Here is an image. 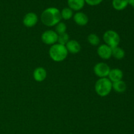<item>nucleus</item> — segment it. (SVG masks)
Returning a JSON list of instances; mask_svg holds the SVG:
<instances>
[{
    "instance_id": "nucleus-8",
    "label": "nucleus",
    "mask_w": 134,
    "mask_h": 134,
    "mask_svg": "<svg viewBox=\"0 0 134 134\" xmlns=\"http://www.w3.org/2000/svg\"><path fill=\"white\" fill-rule=\"evenodd\" d=\"M98 54L103 60H108L112 56V48L107 44H102L98 48Z\"/></svg>"
},
{
    "instance_id": "nucleus-18",
    "label": "nucleus",
    "mask_w": 134,
    "mask_h": 134,
    "mask_svg": "<svg viewBox=\"0 0 134 134\" xmlns=\"http://www.w3.org/2000/svg\"><path fill=\"white\" fill-rule=\"evenodd\" d=\"M88 42L92 46H97L99 44V38L96 34H91L88 36Z\"/></svg>"
},
{
    "instance_id": "nucleus-12",
    "label": "nucleus",
    "mask_w": 134,
    "mask_h": 134,
    "mask_svg": "<svg viewBox=\"0 0 134 134\" xmlns=\"http://www.w3.org/2000/svg\"><path fill=\"white\" fill-rule=\"evenodd\" d=\"M108 77L109 79L112 82L121 81L123 78V72L121 69L117 68L111 69Z\"/></svg>"
},
{
    "instance_id": "nucleus-22",
    "label": "nucleus",
    "mask_w": 134,
    "mask_h": 134,
    "mask_svg": "<svg viewBox=\"0 0 134 134\" xmlns=\"http://www.w3.org/2000/svg\"><path fill=\"white\" fill-rule=\"evenodd\" d=\"M128 5H131L132 7L134 8V0H128Z\"/></svg>"
},
{
    "instance_id": "nucleus-10",
    "label": "nucleus",
    "mask_w": 134,
    "mask_h": 134,
    "mask_svg": "<svg viewBox=\"0 0 134 134\" xmlns=\"http://www.w3.org/2000/svg\"><path fill=\"white\" fill-rule=\"evenodd\" d=\"M68 52L71 54H77L81 51V47L80 43L76 40H69L65 44Z\"/></svg>"
},
{
    "instance_id": "nucleus-17",
    "label": "nucleus",
    "mask_w": 134,
    "mask_h": 134,
    "mask_svg": "<svg viewBox=\"0 0 134 134\" xmlns=\"http://www.w3.org/2000/svg\"><path fill=\"white\" fill-rule=\"evenodd\" d=\"M73 10H71L69 7L64 8L61 12L62 18L65 20L71 19L72 18V16H73Z\"/></svg>"
},
{
    "instance_id": "nucleus-2",
    "label": "nucleus",
    "mask_w": 134,
    "mask_h": 134,
    "mask_svg": "<svg viewBox=\"0 0 134 134\" xmlns=\"http://www.w3.org/2000/svg\"><path fill=\"white\" fill-rule=\"evenodd\" d=\"M68 54V52L65 45L56 43L51 47L49 49V56L53 61L60 62L65 60Z\"/></svg>"
},
{
    "instance_id": "nucleus-21",
    "label": "nucleus",
    "mask_w": 134,
    "mask_h": 134,
    "mask_svg": "<svg viewBox=\"0 0 134 134\" xmlns=\"http://www.w3.org/2000/svg\"><path fill=\"white\" fill-rule=\"evenodd\" d=\"M85 3L90 6H96L99 5L103 1V0H85Z\"/></svg>"
},
{
    "instance_id": "nucleus-7",
    "label": "nucleus",
    "mask_w": 134,
    "mask_h": 134,
    "mask_svg": "<svg viewBox=\"0 0 134 134\" xmlns=\"http://www.w3.org/2000/svg\"><path fill=\"white\" fill-rule=\"evenodd\" d=\"M38 22V16L35 13H28L23 18V24L27 27H32L37 24Z\"/></svg>"
},
{
    "instance_id": "nucleus-3",
    "label": "nucleus",
    "mask_w": 134,
    "mask_h": 134,
    "mask_svg": "<svg viewBox=\"0 0 134 134\" xmlns=\"http://www.w3.org/2000/svg\"><path fill=\"white\" fill-rule=\"evenodd\" d=\"M113 89V82L107 77L99 78L95 84V90L98 96L105 97L110 94Z\"/></svg>"
},
{
    "instance_id": "nucleus-5",
    "label": "nucleus",
    "mask_w": 134,
    "mask_h": 134,
    "mask_svg": "<svg viewBox=\"0 0 134 134\" xmlns=\"http://www.w3.org/2000/svg\"><path fill=\"white\" fill-rule=\"evenodd\" d=\"M57 33L53 30H47L44 31L41 35V40L44 44L48 45H53L58 42Z\"/></svg>"
},
{
    "instance_id": "nucleus-11",
    "label": "nucleus",
    "mask_w": 134,
    "mask_h": 134,
    "mask_svg": "<svg viewBox=\"0 0 134 134\" xmlns=\"http://www.w3.org/2000/svg\"><path fill=\"white\" fill-rule=\"evenodd\" d=\"M73 20L77 25L80 26H86L88 22L87 15L82 12H77L73 16Z\"/></svg>"
},
{
    "instance_id": "nucleus-13",
    "label": "nucleus",
    "mask_w": 134,
    "mask_h": 134,
    "mask_svg": "<svg viewBox=\"0 0 134 134\" xmlns=\"http://www.w3.org/2000/svg\"><path fill=\"white\" fill-rule=\"evenodd\" d=\"M68 4L69 8H70L71 10L79 11L84 7L85 1V0H68Z\"/></svg>"
},
{
    "instance_id": "nucleus-16",
    "label": "nucleus",
    "mask_w": 134,
    "mask_h": 134,
    "mask_svg": "<svg viewBox=\"0 0 134 134\" xmlns=\"http://www.w3.org/2000/svg\"><path fill=\"white\" fill-rule=\"evenodd\" d=\"M112 56L117 60H122L125 56V51L120 47H116L112 49Z\"/></svg>"
},
{
    "instance_id": "nucleus-1",
    "label": "nucleus",
    "mask_w": 134,
    "mask_h": 134,
    "mask_svg": "<svg viewBox=\"0 0 134 134\" xmlns=\"http://www.w3.org/2000/svg\"><path fill=\"white\" fill-rule=\"evenodd\" d=\"M61 19V12L56 7L47 8L43 10L41 16L42 23L48 27L56 26L60 22Z\"/></svg>"
},
{
    "instance_id": "nucleus-4",
    "label": "nucleus",
    "mask_w": 134,
    "mask_h": 134,
    "mask_svg": "<svg viewBox=\"0 0 134 134\" xmlns=\"http://www.w3.org/2000/svg\"><path fill=\"white\" fill-rule=\"evenodd\" d=\"M103 39L105 44L108 45L111 48L119 47L120 41V38L119 34L114 30H107L104 33Z\"/></svg>"
},
{
    "instance_id": "nucleus-6",
    "label": "nucleus",
    "mask_w": 134,
    "mask_h": 134,
    "mask_svg": "<svg viewBox=\"0 0 134 134\" xmlns=\"http://www.w3.org/2000/svg\"><path fill=\"white\" fill-rule=\"evenodd\" d=\"M110 70L111 69L109 66L107 64L103 62L98 63L94 67V73L99 78H105L108 77Z\"/></svg>"
},
{
    "instance_id": "nucleus-19",
    "label": "nucleus",
    "mask_w": 134,
    "mask_h": 134,
    "mask_svg": "<svg viewBox=\"0 0 134 134\" xmlns=\"http://www.w3.org/2000/svg\"><path fill=\"white\" fill-rule=\"evenodd\" d=\"M69 41V36L66 32L64 34H59L58 37V42L59 44H61L62 45H65L68 43Z\"/></svg>"
},
{
    "instance_id": "nucleus-14",
    "label": "nucleus",
    "mask_w": 134,
    "mask_h": 134,
    "mask_svg": "<svg viewBox=\"0 0 134 134\" xmlns=\"http://www.w3.org/2000/svg\"><path fill=\"white\" fill-rule=\"evenodd\" d=\"M112 5L116 10H122L128 5V0H113Z\"/></svg>"
},
{
    "instance_id": "nucleus-9",
    "label": "nucleus",
    "mask_w": 134,
    "mask_h": 134,
    "mask_svg": "<svg viewBox=\"0 0 134 134\" xmlns=\"http://www.w3.org/2000/svg\"><path fill=\"white\" fill-rule=\"evenodd\" d=\"M47 71L42 67H38L34 70L33 76L35 81L37 82H43L47 78Z\"/></svg>"
},
{
    "instance_id": "nucleus-20",
    "label": "nucleus",
    "mask_w": 134,
    "mask_h": 134,
    "mask_svg": "<svg viewBox=\"0 0 134 134\" xmlns=\"http://www.w3.org/2000/svg\"><path fill=\"white\" fill-rule=\"evenodd\" d=\"M67 30V26L65 25V23L64 22H60L58 24L56 25V27H55V30H56V32L57 33L58 35L59 34H64V33L66 32Z\"/></svg>"
},
{
    "instance_id": "nucleus-15",
    "label": "nucleus",
    "mask_w": 134,
    "mask_h": 134,
    "mask_svg": "<svg viewBox=\"0 0 134 134\" xmlns=\"http://www.w3.org/2000/svg\"><path fill=\"white\" fill-rule=\"evenodd\" d=\"M126 84L122 80L113 82V89L118 93H123L126 90Z\"/></svg>"
}]
</instances>
